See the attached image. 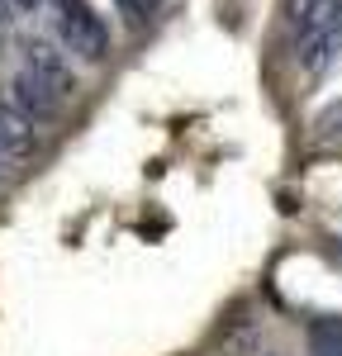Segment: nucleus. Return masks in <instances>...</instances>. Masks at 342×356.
Wrapping results in <instances>:
<instances>
[{"instance_id": "nucleus-1", "label": "nucleus", "mask_w": 342, "mask_h": 356, "mask_svg": "<svg viewBox=\"0 0 342 356\" xmlns=\"http://www.w3.org/2000/svg\"><path fill=\"white\" fill-rule=\"evenodd\" d=\"M57 24H62V43L86 62H105L110 53V24L95 15L90 0H57Z\"/></svg>"}, {"instance_id": "nucleus-2", "label": "nucleus", "mask_w": 342, "mask_h": 356, "mask_svg": "<svg viewBox=\"0 0 342 356\" xmlns=\"http://www.w3.org/2000/svg\"><path fill=\"white\" fill-rule=\"evenodd\" d=\"M10 105L24 114V119H33V124H53L57 114H62V95H57L43 76H33L24 67V72L10 81Z\"/></svg>"}, {"instance_id": "nucleus-3", "label": "nucleus", "mask_w": 342, "mask_h": 356, "mask_svg": "<svg viewBox=\"0 0 342 356\" xmlns=\"http://www.w3.org/2000/svg\"><path fill=\"white\" fill-rule=\"evenodd\" d=\"M33 147H38L33 119H24L10 100H0V152H5V157H28Z\"/></svg>"}, {"instance_id": "nucleus-4", "label": "nucleus", "mask_w": 342, "mask_h": 356, "mask_svg": "<svg viewBox=\"0 0 342 356\" xmlns=\"http://www.w3.org/2000/svg\"><path fill=\"white\" fill-rule=\"evenodd\" d=\"M28 72H33V76H43L62 100H72V95H76V76H72V67H67L62 53H53L48 43H33V48H28Z\"/></svg>"}, {"instance_id": "nucleus-5", "label": "nucleus", "mask_w": 342, "mask_h": 356, "mask_svg": "<svg viewBox=\"0 0 342 356\" xmlns=\"http://www.w3.org/2000/svg\"><path fill=\"white\" fill-rule=\"evenodd\" d=\"M309 342H314V356H342V318H314Z\"/></svg>"}, {"instance_id": "nucleus-6", "label": "nucleus", "mask_w": 342, "mask_h": 356, "mask_svg": "<svg viewBox=\"0 0 342 356\" xmlns=\"http://www.w3.org/2000/svg\"><path fill=\"white\" fill-rule=\"evenodd\" d=\"M157 5H162V0H119V10H124L129 19H142V15H152Z\"/></svg>"}, {"instance_id": "nucleus-7", "label": "nucleus", "mask_w": 342, "mask_h": 356, "mask_svg": "<svg viewBox=\"0 0 342 356\" xmlns=\"http://www.w3.org/2000/svg\"><path fill=\"white\" fill-rule=\"evenodd\" d=\"M15 5H19V10H38L43 0H15Z\"/></svg>"}]
</instances>
